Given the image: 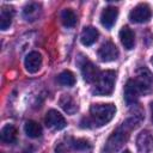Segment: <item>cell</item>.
Here are the masks:
<instances>
[{"mask_svg": "<svg viewBox=\"0 0 153 153\" xmlns=\"http://www.w3.org/2000/svg\"><path fill=\"white\" fill-rule=\"evenodd\" d=\"M116 106L111 103H102V104H93L90 108V117H86L88 128L91 127H102L109 123L112 117L115 116Z\"/></svg>", "mask_w": 153, "mask_h": 153, "instance_id": "cell-1", "label": "cell"}, {"mask_svg": "<svg viewBox=\"0 0 153 153\" xmlns=\"http://www.w3.org/2000/svg\"><path fill=\"white\" fill-rule=\"evenodd\" d=\"M131 130V127H129L126 122L122 123L121 127H118L108 139L104 146V153H115L117 152L123 143L128 140L129 131Z\"/></svg>", "mask_w": 153, "mask_h": 153, "instance_id": "cell-2", "label": "cell"}, {"mask_svg": "<svg viewBox=\"0 0 153 153\" xmlns=\"http://www.w3.org/2000/svg\"><path fill=\"white\" fill-rule=\"evenodd\" d=\"M116 73L111 69L100 72L98 80L94 82V87L92 88V93L96 96H109L112 93L115 87Z\"/></svg>", "mask_w": 153, "mask_h": 153, "instance_id": "cell-3", "label": "cell"}, {"mask_svg": "<svg viewBox=\"0 0 153 153\" xmlns=\"http://www.w3.org/2000/svg\"><path fill=\"white\" fill-rule=\"evenodd\" d=\"M133 79L137 84L142 94H148L152 92V90H153V75L146 67L139 68L136 71V76Z\"/></svg>", "mask_w": 153, "mask_h": 153, "instance_id": "cell-4", "label": "cell"}, {"mask_svg": "<svg viewBox=\"0 0 153 153\" xmlns=\"http://www.w3.org/2000/svg\"><path fill=\"white\" fill-rule=\"evenodd\" d=\"M79 66H80L81 74H82V76H84L86 82L93 84V82H96L98 80V78L100 75V72L88 59L84 57L82 61L79 62Z\"/></svg>", "mask_w": 153, "mask_h": 153, "instance_id": "cell-5", "label": "cell"}, {"mask_svg": "<svg viewBox=\"0 0 153 153\" xmlns=\"http://www.w3.org/2000/svg\"><path fill=\"white\" fill-rule=\"evenodd\" d=\"M152 17V11L151 7L147 4H139L137 6H135L130 13H129V19L133 23H147Z\"/></svg>", "mask_w": 153, "mask_h": 153, "instance_id": "cell-6", "label": "cell"}, {"mask_svg": "<svg viewBox=\"0 0 153 153\" xmlns=\"http://www.w3.org/2000/svg\"><path fill=\"white\" fill-rule=\"evenodd\" d=\"M98 57L103 62L115 61L118 57V49H117V47L112 42L108 41V42L103 43L100 45V48L98 49Z\"/></svg>", "mask_w": 153, "mask_h": 153, "instance_id": "cell-7", "label": "cell"}, {"mask_svg": "<svg viewBox=\"0 0 153 153\" xmlns=\"http://www.w3.org/2000/svg\"><path fill=\"white\" fill-rule=\"evenodd\" d=\"M45 124L47 127L54 129V130H61L63 128H66L67 126V122L65 120V117L57 111V110H49L47 112V116H45Z\"/></svg>", "mask_w": 153, "mask_h": 153, "instance_id": "cell-8", "label": "cell"}, {"mask_svg": "<svg viewBox=\"0 0 153 153\" xmlns=\"http://www.w3.org/2000/svg\"><path fill=\"white\" fill-rule=\"evenodd\" d=\"M141 91L137 86V84L135 82L134 79H129L126 84L124 87V99L127 102L128 105H135V103L137 102V99L141 96Z\"/></svg>", "mask_w": 153, "mask_h": 153, "instance_id": "cell-9", "label": "cell"}, {"mask_svg": "<svg viewBox=\"0 0 153 153\" xmlns=\"http://www.w3.org/2000/svg\"><path fill=\"white\" fill-rule=\"evenodd\" d=\"M136 147L140 153H151L153 149V135L148 130H142L136 137Z\"/></svg>", "mask_w": 153, "mask_h": 153, "instance_id": "cell-10", "label": "cell"}, {"mask_svg": "<svg viewBox=\"0 0 153 153\" xmlns=\"http://www.w3.org/2000/svg\"><path fill=\"white\" fill-rule=\"evenodd\" d=\"M118 17V8L115 6L105 7L100 13V24L105 29H111Z\"/></svg>", "mask_w": 153, "mask_h": 153, "instance_id": "cell-11", "label": "cell"}, {"mask_svg": "<svg viewBox=\"0 0 153 153\" xmlns=\"http://www.w3.org/2000/svg\"><path fill=\"white\" fill-rule=\"evenodd\" d=\"M25 68L29 73H36L42 66V55L38 51H31L26 55L24 61Z\"/></svg>", "mask_w": 153, "mask_h": 153, "instance_id": "cell-12", "label": "cell"}, {"mask_svg": "<svg viewBox=\"0 0 153 153\" xmlns=\"http://www.w3.org/2000/svg\"><path fill=\"white\" fill-rule=\"evenodd\" d=\"M41 12H42L41 5L37 2H31V4H27L23 8V17L27 22H35L36 19L39 18Z\"/></svg>", "mask_w": 153, "mask_h": 153, "instance_id": "cell-13", "label": "cell"}, {"mask_svg": "<svg viewBox=\"0 0 153 153\" xmlns=\"http://www.w3.org/2000/svg\"><path fill=\"white\" fill-rule=\"evenodd\" d=\"M120 41L126 49L130 50L135 45V35L128 26H123L120 30Z\"/></svg>", "mask_w": 153, "mask_h": 153, "instance_id": "cell-14", "label": "cell"}, {"mask_svg": "<svg viewBox=\"0 0 153 153\" xmlns=\"http://www.w3.org/2000/svg\"><path fill=\"white\" fill-rule=\"evenodd\" d=\"M98 36H99V32L96 27L93 26H86L84 27L82 32H81V36H80V41L84 45L88 47V45H92L97 39H98Z\"/></svg>", "mask_w": 153, "mask_h": 153, "instance_id": "cell-15", "label": "cell"}, {"mask_svg": "<svg viewBox=\"0 0 153 153\" xmlns=\"http://www.w3.org/2000/svg\"><path fill=\"white\" fill-rule=\"evenodd\" d=\"M12 18H13V7L8 5H4L1 7V13H0V29L7 30L12 24Z\"/></svg>", "mask_w": 153, "mask_h": 153, "instance_id": "cell-16", "label": "cell"}, {"mask_svg": "<svg viewBox=\"0 0 153 153\" xmlns=\"http://www.w3.org/2000/svg\"><path fill=\"white\" fill-rule=\"evenodd\" d=\"M17 129L12 124H6L2 127L0 131V137L1 141L5 143H14L17 141Z\"/></svg>", "mask_w": 153, "mask_h": 153, "instance_id": "cell-17", "label": "cell"}, {"mask_svg": "<svg viewBox=\"0 0 153 153\" xmlns=\"http://www.w3.org/2000/svg\"><path fill=\"white\" fill-rule=\"evenodd\" d=\"M59 104H60V106H61L67 114H69V115L75 114L76 110H78L76 103L74 102V99H73L69 94H63V96L60 98Z\"/></svg>", "mask_w": 153, "mask_h": 153, "instance_id": "cell-18", "label": "cell"}, {"mask_svg": "<svg viewBox=\"0 0 153 153\" xmlns=\"http://www.w3.org/2000/svg\"><path fill=\"white\" fill-rule=\"evenodd\" d=\"M24 131L29 137H39L42 135V127L35 121H27L24 124Z\"/></svg>", "mask_w": 153, "mask_h": 153, "instance_id": "cell-19", "label": "cell"}, {"mask_svg": "<svg viewBox=\"0 0 153 153\" xmlns=\"http://www.w3.org/2000/svg\"><path fill=\"white\" fill-rule=\"evenodd\" d=\"M68 146L76 152L87 153L91 151V143L85 139H71V141L68 142Z\"/></svg>", "mask_w": 153, "mask_h": 153, "instance_id": "cell-20", "label": "cell"}, {"mask_svg": "<svg viewBox=\"0 0 153 153\" xmlns=\"http://www.w3.org/2000/svg\"><path fill=\"white\" fill-rule=\"evenodd\" d=\"M61 20L66 27H73L76 24V16L71 8H66L61 13Z\"/></svg>", "mask_w": 153, "mask_h": 153, "instance_id": "cell-21", "label": "cell"}, {"mask_svg": "<svg viewBox=\"0 0 153 153\" xmlns=\"http://www.w3.org/2000/svg\"><path fill=\"white\" fill-rule=\"evenodd\" d=\"M57 81L63 86L71 87V86H73L75 84V76L71 71H63V72H61L59 74Z\"/></svg>", "mask_w": 153, "mask_h": 153, "instance_id": "cell-22", "label": "cell"}, {"mask_svg": "<svg viewBox=\"0 0 153 153\" xmlns=\"http://www.w3.org/2000/svg\"><path fill=\"white\" fill-rule=\"evenodd\" d=\"M151 112H152V122H153V102L151 103Z\"/></svg>", "mask_w": 153, "mask_h": 153, "instance_id": "cell-23", "label": "cell"}, {"mask_svg": "<svg viewBox=\"0 0 153 153\" xmlns=\"http://www.w3.org/2000/svg\"><path fill=\"white\" fill-rule=\"evenodd\" d=\"M122 153H130V152H129L128 149H126V151H124V152H122Z\"/></svg>", "mask_w": 153, "mask_h": 153, "instance_id": "cell-24", "label": "cell"}, {"mask_svg": "<svg viewBox=\"0 0 153 153\" xmlns=\"http://www.w3.org/2000/svg\"><path fill=\"white\" fill-rule=\"evenodd\" d=\"M151 63L153 65V56H152V59H151Z\"/></svg>", "mask_w": 153, "mask_h": 153, "instance_id": "cell-25", "label": "cell"}]
</instances>
